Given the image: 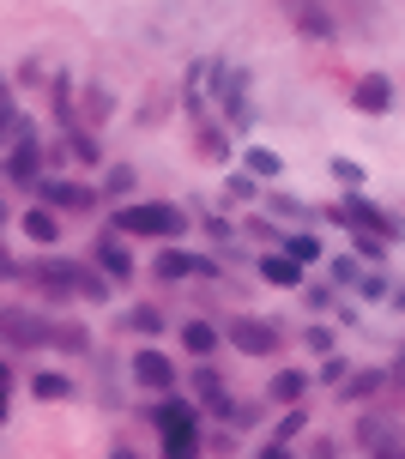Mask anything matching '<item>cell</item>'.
<instances>
[{"label":"cell","mask_w":405,"mask_h":459,"mask_svg":"<svg viewBox=\"0 0 405 459\" xmlns=\"http://www.w3.org/2000/svg\"><path fill=\"white\" fill-rule=\"evenodd\" d=\"M115 230H128V236H182L188 218H182L169 199H139V206H121V212H115Z\"/></svg>","instance_id":"1"},{"label":"cell","mask_w":405,"mask_h":459,"mask_svg":"<svg viewBox=\"0 0 405 459\" xmlns=\"http://www.w3.org/2000/svg\"><path fill=\"white\" fill-rule=\"evenodd\" d=\"M224 338H230L237 351H248V357H272V351H278V327H272V321H230Z\"/></svg>","instance_id":"2"},{"label":"cell","mask_w":405,"mask_h":459,"mask_svg":"<svg viewBox=\"0 0 405 459\" xmlns=\"http://www.w3.org/2000/svg\"><path fill=\"white\" fill-rule=\"evenodd\" d=\"M134 381L145 387V393H164V387H175V362H169L164 351H139L134 357Z\"/></svg>","instance_id":"3"},{"label":"cell","mask_w":405,"mask_h":459,"mask_svg":"<svg viewBox=\"0 0 405 459\" xmlns=\"http://www.w3.org/2000/svg\"><path fill=\"white\" fill-rule=\"evenodd\" d=\"M36 169H43V139H36V133L12 139V152H6V175H12V182H31V188H36Z\"/></svg>","instance_id":"4"},{"label":"cell","mask_w":405,"mask_h":459,"mask_svg":"<svg viewBox=\"0 0 405 459\" xmlns=\"http://www.w3.org/2000/svg\"><path fill=\"white\" fill-rule=\"evenodd\" d=\"M218 266L206 261V254H188V248H164L158 254V278H212Z\"/></svg>","instance_id":"5"},{"label":"cell","mask_w":405,"mask_h":459,"mask_svg":"<svg viewBox=\"0 0 405 459\" xmlns=\"http://www.w3.org/2000/svg\"><path fill=\"white\" fill-rule=\"evenodd\" d=\"M0 332H6L12 345H49V327H43L36 315H25V308H0Z\"/></svg>","instance_id":"6"},{"label":"cell","mask_w":405,"mask_h":459,"mask_svg":"<svg viewBox=\"0 0 405 459\" xmlns=\"http://www.w3.org/2000/svg\"><path fill=\"white\" fill-rule=\"evenodd\" d=\"M194 454H200V417L164 424V459H194Z\"/></svg>","instance_id":"7"},{"label":"cell","mask_w":405,"mask_h":459,"mask_svg":"<svg viewBox=\"0 0 405 459\" xmlns=\"http://www.w3.org/2000/svg\"><path fill=\"white\" fill-rule=\"evenodd\" d=\"M43 206H61V212H91L97 194L79 188V182H43Z\"/></svg>","instance_id":"8"},{"label":"cell","mask_w":405,"mask_h":459,"mask_svg":"<svg viewBox=\"0 0 405 459\" xmlns=\"http://www.w3.org/2000/svg\"><path fill=\"white\" fill-rule=\"evenodd\" d=\"M284 6H291V19H297L315 43H327V36H333V12H327L321 0H284Z\"/></svg>","instance_id":"9"},{"label":"cell","mask_w":405,"mask_h":459,"mask_svg":"<svg viewBox=\"0 0 405 459\" xmlns=\"http://www.w3.org/2000/svg\"><path fill=\"white\" fill-rule=\"evenodd\" d=\"M91 254H97V266L115 278V284H121V278H134V254L121 248V236H97V248H91Z\"/></svg>","instance_id":"10"},{"label":"cell","mask_w":405,"mask_h":459,"mask_svg":"<svg viewBox=\"0 0 405 459\" xmlns=\"http://www.w3.org/2000/svg\"><path fill=\"white\" fill-rule=\"evenodd\" d=\"M261 278L278 284V291H297V284H303V261H291V254H267V261H261Z\"/></svg>","instance_id":"11"},{"label":"cell","mask_w":405,"mask_h":459,"mask_svg":"<svg viewBox=\"0 0 405 459\" xmlns=\"http://www.w3.org/2000/svg\"><path fill=\"white\" fill-rule=\"evenodd\" d=\"M351 103H357V109H363V115H381V109H387V103H393V85H387V79H381V73H370V79H363V85H357V91H351Z\"/></svg>","instance_id":"12"},{"label":"cell","mask_w":405,"mask_h":459,"mask_svg":"<svg viewBox=\"0 0 405 459\" xmlns=\"http://www.w3.org/2000/svg\"><path fill=\"white\" fill-rule=\"evenodd\" d=\"M19 224H25V236H31V242H43V248H49L55 236H61V218H55V206H31V212H25Z\"/></svg>","instance_id":"13"},{"label":"cell","mask_w":405,"mask_h":459,"mask_svg":"<svg viewBox=\"0 0 405 459\" xmlns=\"http://www.w3.org/2000/svg\"><path fill=\"white\" fill-rule=\"evenodd\" d=\"M31 393H36V399H67L73 381L61 375V369H36V375H31Z\"/></svg>","instance_id":"14"},{"label":"cell","mask_w":405,"mask_h":459,"mask_svg":"<svg viewBox=\"0 0 405 459\" xmlns=\"http://www.w3.org/2000/svg\"><path fill=\"white\" fill-rule=\"evenodd\" d=\"M303 387H308V375H297V369H278V375H272V399H278V405H297Z\"/></svg>","instance_id":"15"},{"label":"cell","mask_w":405,"mask_h":459,"mask_svg":"<svg viewBox=\"0 0 405 459\" xmlns=\"http://www.w3.org/2000/svg\"><path fill=\"white\" fill-rule=\"evenodd\" d=\"M182 345H188L194 357H212V345H218V332L206 327V321H188V327H182Z\"/></svg>","instance_id":"16"},{"label":"cell","mask_w":405,"mask_h":459,"mask_svg":"<svg viewBox=\"0 0 405 459\" xmlns=\"http://www.w3.org/2000/svg\"><path fill=\"white\" fill-rule=\"evenodd\" d=\"M128 332H145V338H152V332H164V315H158L152 302H139V308H128Z\"/></svg>","instance_id":"17"},{"label":"cell","mask_w":405,"mask_h":459,"mask_svg":"<svg viewBox=\"0 0 405 459\" xmlns=\"http://www.w3.org/2000/svg\"><path fill=\"white\" fill-rule=\"evenodd\" d=\"M49 345H55V351H85L91 332H85V327H61V321H55V327H49Z\"/></svg>","instance_id":"18"},{"label":"cell","mask_w":405,"mask_h":459,"mask_svg":"<svg viewBox=\"0 0 405 459\" xmlns=\"http://www.w3.org/2000/svg\"><path fill=\"white\" fill-rule=\"evenodd\" d=\"M79 296H85V302H103V296H109V278H97L91 266H79Z\"/></svg>","instance_id":"19"},{"label":"cell","mask_w":405,"mask_h":459,"mask_svg":"<svg viewBox=\"0 0 405 459\" xmlns=\"http://www.w3.org/2000/svg\"><path fill=\"white\" fill-rule=\"evenodd\" d=\"M248 175H284L278 152H248Z\"/></svg>","instance_id":"20"},{"label":"cell","mask_w":405,"mask_h":459,"mask_svg":"<svg viewBox=\"0 0 405 459\" xmlns=\"http://www.w3.org/2000/svg\"><path fill=\"white\" fill-rule=\"evenodd\" d=\"M284 254H291V261H315L321 242H315V236H284Z\"/></svg>","instance_id":"21"},{"label":"cell","mask_w":405,"mask_h":459,"mask_svg":"<svg viewBox=\"0 0 405 459\" xmlns=\"http://www.w3.org/2000/svg\"><path fill=\"white\" fill-rule=\"evenodd\" d=\"M0 139H25V133H19V109L6 97H0Z\"/></svg>","instance_id":"22"},{"label":"cell","mask_w":405,"mask_h":459,"mask_svg":"<svg viewBox=\"0 0 405 459\" xmlns=\"http://www.w3.org/2000/svg\"><path fill=\"white\" fill-rule=\"evenodd\" d=\"M303 411H284V417H278V441H297V435H303Z\"/></svg>","instance_id":"23"},{"label":"cell","mask_w":405,"mask_h":459,"mask_svg":"<svg viewBox=\"0 0 405 459\" xmlns=\"http://www.w3.org/2000/svg\"><path fill=\"white\" fill-rule=\"evenodd\" d=\"M103 188H109V194H128V188H134V169H128V164H115V169H109V182H103Z\"/></svg>","instance_id":"24"},{"label":"cell","mask_w":405,"mask_h":459,"mask_svg":"<svg viewBox=\"0 0 405 459\" xmlns=\"http://www.w3.org/2000/svg\"><path fill=\"white\" fill-rule=\"evenodd\" d=\"M73 158H85V164H97V139H91V133H73Z\"/></svg>","instance_id":"25"},{"label":"cell","mask_w":405,"mask_h":459,"mask_svg":"<svg viewBox=\"0 0 405 459\" xmlns=\"http://www.w3.org/2000/svg\"><path fill=\"white\" fill-rule=\"evenodd\" d=\"M85 109H91V115H109V91H103V85H85Z\"/></svg>","instance_id":"26"},{"label":"cell","mask_w":405,"mask_h":459,"mask_svg":"<svg viewBox=\"0 0 405 459\" xmlns=\"http://www.w3.org/2000/svg\"><path fill=\"white\" fill-rule=\"evenodd\" d=\"M370 387H381V375H375V369H363V381H351L345 393H351V399H363V393H370Z\"/></svg>","instance_id":"27"},{"label":"cell","mask_w":405,"mask_h":459,"mask_svg":"<svg viewBox=\"0 0 405 459\" xmlns=\"http://www.w3.org/2000/svg\"><path fill=\"white\" fill-rule=\"evenodd\" d=\"M333 175H339V182H363V169L351 164V158H333Z\"/></svg>","instance_id":"28"},{"label":"cell","mask_w":405,"mask_h":459,"mask_svg":"<svg viewBox=\"0 0 405 459\" xmlns=\"http://www.w3.org/2000/svg\"><path fill=\"white\" fill-rule=\"evenodd\" d=\"M0 393H12V362H0Z\"/></svg>","instance_id":"29"},{"label":"cell","mask_w":405,"mask_h":459,"mask_svg":"<svg viewBox=\"0 0 405 459\" xmlns=\"http://www.w3.org/2000/svg\"><path fill=\"white\" fill-rule=\"evenodd\" d=\"M0 278H12V254L6 248H0Z\"/></svg>","instance_id":"30"},{"label":"cell","mask_w":405,"mask_h":459,"mask_svg":"<svg viewBox=\"0 0 405 459\" xmlns=\"http://www.w3.org/2000/svg\"><path fill=\"white\" fill-rule=\"evenodd\" d=\"M261 459H291V454H284V447H278V441H272V447H267V454H261Z\"/></svg>","instance_id":"31"},{"label":"cell","mask_w":405,"mask_h":459,"mask_svg":"<svg viewBox=\"0 0 405 459\" xmlns=\"http://www.w3.org/2000/svg\"><path fill=\"white\" fill-rule=\"evenodd\" d=\"M115 459H139V454H115Z\"/></svg>","instance_id":"32"}]
</instances>
